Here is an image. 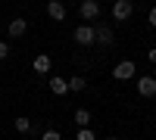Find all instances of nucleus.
Listing matches in <instances>:
<instances>
[{
    "mask_svg": "<svg viewBox=\"0 0 156 140\" xmlns=\"http://www.w3.org/2000/svg\"><path fill=\"white\" fill-rule=\"evenodd\" d=\"M106 140H119V137H106Z\"/></svg>",
    "mask_w": 156,
    "mask_h": 140,
    "instance_id": "obj_19",
    "label": "nucleus"
},
{
    "mask_svg": "<svg viewBox=\"0 0 156 140\" xmlns=\"http://www.w3.org/2000/svg\"><path fill=\"white\" fill-rule=\"evenodd\" d=\"M131 16H134V3L131 0H115L112 3V19L115 22H128Z\"/></svg>",
    "mask_w": 156,
    "mask_h": 140,
    "instance_id": "obj_2",
    "label": "nucleus"
},
{
    "mask_svg": "<svg viewBox=\"0 0 156 140\" xmlns=\"http://www.w3.org/2000/svg\"><path fill=\"white\" fill-rule=\"evenodd\" d=\"M50 90H53V97H66L69 94V81L59 78V75H50Z\"/></svg>",
    "mask_w": 156,
    "mask_h": 140,
    "instance_id": "obj_8",
    "label": "nucleus"
},
{
    "mask_svg": "<svg viewBox=\"0 0 156 140\" xmlns=\"http://www.w3.org/2000/svg\"><path fill=\"white\" fill-rule=\"evenodd\" d=\"M147 19H150V25H153V28H156V6H150V16H147Z\"/></svg>",
    "mask_w": 156,
    "mask_h": 140,
    "instance_id": "obj_18",
    "label": "nucleus"
},
{
    "mask_svg": "<svg viewBox=\"0 0 156 140\" xmlns=\"http://www.w3.org/2000/svg\"><path fill=\"white\" fill-rule=\"evenodd\" d=\"M50 66H53V62H50V56H47V53H37V56H34V62H31V69H34L37 75H50Z\"/></svg>",
    "mask_w": 156,
    "mask_h": 140,
    "instance_id": "obj_9",
    "label": "nucleus"
},
{
    "mask_svg": "<svg viewBox=\"0 0 156 140\" xmlns=\"http://www.w3.org/2000/svg\"><path fill=\"white\" fill-rule=\"evenodd\" d=\"M84 87H87V81L81 78V75H72V78H69V90H72V94H81Z\"/></svg>",
    "mask_w": 156,
    "mask_h": 140,
    "instance_id": "obj_11",
    "label": "nucleus"
},
{
    "mask_svg": "<svg viewBox=\"0 0 156 140\" xmlns=\"http://www.w3.org/2000/svg\"><path fill=\"white\" fill-rule=\"evenodd\" d=\"M6 31H9V37H25V31H28V22H25V19H12Z\"/></svg>",
    "mask_w": 156,
    "mask_h": 140,
    "instance_id": "obj_10",
    "label": "nucleus"
},
{
    "mask_svg": "<svg viewBox=\"0 0 156 140\" xmlns=\"http://www.w3.org/2000/svg\"><path fill=\"white\" fill-rule=\"evenodd\" d=\"M147 59H150L153 66H156V47H150V50H147Z\"/></svg>",
    "mask_w": 156,
    "mask_h": 140,
    "instance_id": "obj_17",
    "label": "nucleus"
},
{
    "mask_svg": "<svg viewBox=\"0 0 156 140\" xmlns=\"http://www.w3.org/2000/svg\"><path fill=\"white\" fill-rule=\"evenodd\" d=\"M137 97H156V78L153 75H140L137 78Z\"/></svg>",
    "mask_w": 156,
    "mask_h": 140,
    "instance_id": "obj_5",
    "label": "nucleus"
},
{
    "mask_svg": "<svg viewBox=\"0 0 156 140\" xmlns=\"http://www.w3.org/2000/svg\"><path fill=\"white\" fill-rule=\"evenodd\" d=\"M72 37L78 47H94V25H78Z\"/></svg>",
    "mask_w": 156,
    "mask_h": 140,
    "instance_id": "obj_3",
    "label": "nucleus"
},
{
    "mask_svg": "<svg viewBox=\"0 0 156 140\" xmlns=\"http://www.w3.org/2000/svg\"><path fill=\"white\" fill-rule=\"evenodd\" d=\"M94 44L109 47V44H112V28H106V25H97V28H94Z\"/></svg>",
    "mask_w": 156,
    "mask_h": 140,
    "instance_id": "obj_7",
    "label": "nucleus"
},
{
    "mask_svg": "<svg viewBox=\"0 0 156 140\" xmlns=\"http://www.w3.org/2000/svg\"><path fill=\"white\" fill-rule=\"evenodd\" d=\"M78 16H81L84 22H94L100 16V3L97 0H81V6H78Z\"/></svg>",
    "mask_w": 156,
    "mask_h": 140,
    "instance_id": "obj_4",
    "label": "nucleus"
},
{
    "mask_svg": "<svg viewBox=\"0 0 156 140\" xmlns=\"http://www.w3.org/2000/svg\"><path fill=\"white\" fill-rule=\"evenodd\" d=\"M41 140H62V134H59L56 128H47V131L41 134Z\"/></svg>",
    "mask_w": 156,
    "mask_h": 140,
    "instance_id": "obj_15",
    "label": "nucleus"
},
{
    "mask_svg": "<svg viewBox=\"0 0 156 140\" xmlns=\"http://www.w3.org/2000/svg\"><path fill=\"white\" fill-rule=\"evenodd\" d=\"M6 56H9V44L0 41V59H6Z\"/></svg>",
    "mask_w": 156,
    "mask_h": 140,
    "instance_id": "obj_16",
    "label": "nucleus"
},
{
    "mask_svg": "<svg viewBox=\"0 0 156 140\" xmlns=\"http://www.w3.org/2000/svg\"><path fill=\"white\" fill-rule=\"evenodd\" d=\"M47 16L53 22H62V19H66V3H62V0H50V3H47Z\"/></svg>",
    "mask_w": 156,
    "mask_h": 140,
    "instance_id": "obj_6",
    "label": "nucleus"
},
{
    "mask_svg": "<svg viewBox=\"0 0 156 140\" xmlns=\"http://www.w3.org/2000/svg\"><path fill=\"white\" fill-rule=\"evenodd\" d=\"M12 125H16V131H19V134H28V131H31V118H25V115H19Z\"/></svg>",
    "mask_w": 156,
    "mask_h": 140,
    "instance_id": "obj_13",
    "label": "nucleus"
},
{
    "mask_svg": "<svg viewBox=\"0 0 156 140\" xmlns=\"http://www.w3.org/2000/svg\"><path fill=\"white\" fill-rule=\"evenodd\" d=\"M134 75H137V66H134L131 59H122V62H115V66H112V78H115V81H131Z\"/></svg>",
    "mask_w": 156,
    "mask_h": 140,
    "instance_id": "obj_1",
    "label": "nucleus"
},
{
    "mask_svg": "<svg viewBox=\"0 0 156 140\" xmlns=\"http://www.w3.org/2000/svg\"><path fill=\"white\" fill-rule=\"evenodd\" d=\"M75 125H78V128H87V125H90V112L87 109H75Z\"/></svg>",
    "mask_w": 156,
    "mask_h": 140,
    "instance_id": "obj_12",
    "label": "nucleus"
},
{
    "mask_svg": "<svg viewBox=\"0 0 156 140\" xmlns=\"http://www.w3.org/2000/svg\"><path fill=\"white\" fill-rule=\"evenodd\" d=\"M75 140H97V134L90 131V128H78V134H75Z\"/></svg>",
    "mask_w": 156,
    "mask_h": 140,
    "instance_id": "obj_14",
    "label": "nucleus"
}]
</instances>
